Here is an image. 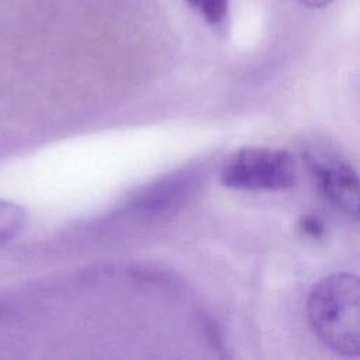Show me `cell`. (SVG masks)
<instances>
[{
    "mask_svg": "<svg viewBox=\"0 0 360 360\" xmlns=\"http://www.w3.org/2000/svg\"><path fill=\"white\" fill-rule=\"evenodd\" d=\"M198 184V176L193 172H177L166 176L132 198L129 208L141 215H160L183 205Z\"/></svg>",
    "mask_w": 360,
    "mask_h": 360,
    "instance_id": "277c9868",
    "label": "cell"
},
{
    "mask_svg": "<svg viewBox=\"0 0 360 360\" xmlns=\"http://www.w3.org/2000/svg\"><path fill=\"white\" fill-rule=\"evenodd\" d=\"M304 159L330 204L347 217L360 221V176L356 170L322 149H307Z\"/></svg>",
    "mask_w": 360,
    "mask_h": 360,
    "instance_id": "3957f363",
    "label": "cell"
},
{
    "mask_svg": "<svg viewBox=\"0 0 360 360\" xmlns=\"http://www.w3.org/2000/svg\"><path fill=\"white\" fill-rule=\"evenodd\" d=\"M307 314L314 333L332 352L360 356V277L336 273L311 290Z\"/></svg>",
    "mask_w": 360,
    "mask_h": 360,
    "instance_id": "6da1fadb",
    "label": "cell"
},
{
    "mask_svg": "<svg viewBox=\"0 0 360 360\" xmlns=\"http://www.w3.org/2000/svg\"><path fill=\"white\" fill-rule=\"evenodd\" d=\"M305 7L309 8H322L328 4H330L333 0H300Z\"/></svg>",
    "mask_w": 360,
    "mask_h": 360,
    "instance_id": "ba28073f",
    "label": "cell"
},
{
    "mask_svg": "<svg viewBox=\"0 0 360 360\" xmlns=\"http://www.w3.org/2000/svg\"><path fill=\"white\" fill-rule=\"evenodd\" d=\"M210 24H219L228 14L229 0H186Z\"/></svg>",
    "mask_w": 360,
    "mask_h": 360,
    "instance_id": "8992f818",
    "label": "cell"
},
{
    "mask_svg": "<svg viewBox=\"0 0 360 360\" xmlns=\"http://www.w3.org/2000/svg\"><path fill=\"white\" fill-rule=\"evenodd\" d=\"M300 228L304 233H307L312 238H319L325 232V226H323L322 221L316 217H312V215L302 217L301 222H300Z\"/></svg>",
    "mask_w": 360,
    "mask_h": 360,
    "instance_id": "52a82bcc",
    "label": "cell"
},
{
    "mask_svg": "<svg viewBox=\"0 0 360 360\" xmlns=\"http://www.w3.org/2000/svg\"><path fill=\"white\" fill-rule=\"evenodd\" d=\"M294 180V160L281 149H240L221 170V183L235 190H284L291 187Z\"/></svg>",
    "mask_w": 360,
    "mask_h": 360,
    "instance_id": "7a4b0ae2",
    "label": "cell"
},
{
    "mask_svg": "<svg viewBox=\"0 0 360 360\" xmlns=\"http://www.w3.org/2000/svg\"><path fill=\"white\" fill-rule=\"evenodd\" d=\"M25 211L10 201L0 200V245L14 239L24 228Z\"/></svg>",
    "mask_w": 360,
    "mask_h": 360,
    "instance_id": "5b68a950",
    "label": "cell"
}]
</instances>
